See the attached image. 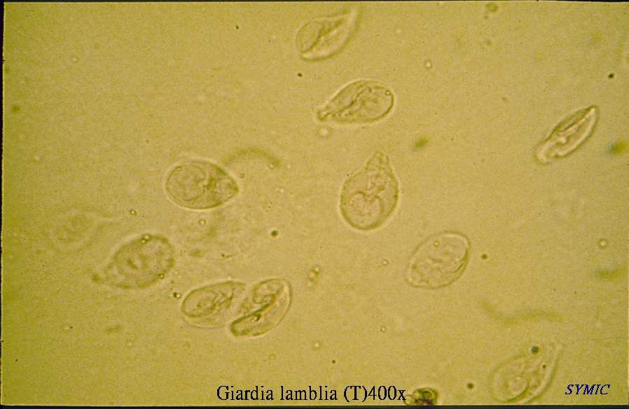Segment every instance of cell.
Masks as SVG:
<instances>
[{
  "instance_id": "cell-5",
  "label": "cell",
  "mask_w": 629,
  "mask_h": 409,
  "mask_svg": "<svg viewBox=\"0 0 629 409\" xmlns=\"http://www.w3.org/2000/svg\"><path fill=\"white\" fill-rule=\"evenodd\" d=\"M394 103L393 92L383 83L358 80L340 89L316 115L320 121L341 125L370 124L385 118Z\"/></svg>"
},
{
  "instance_id": "cell-1",
  "label": "cell",
  "mask_w": 629,
  "mask_h": 409,
  "mask_svg": "<svg viewBox=\"0 0 629 409\" xmlns=\"http://www.w3.org/2000/svg\"><path fill=\"white\" fill-rule=\"evenodd\" d=\"M399 185L388 155L375 151L365 165L344 182L339 208L352 228L370 231L382 227L395 210Z\"/></svg>"
},
{
  "instance_id": "cell-7",
  "label": "cell",
  "mask_w": 629,
  "mask_h": 409,
  "mask_svg": "<svg viewBox=\"0 0 629 409\" xmlns=\"http://www.w3.org/2000/svg\"><path fill=\"white\" fill-rule=\"evenodd\" d=\"M356 17L352 15L340 18L310 23L304 31L310 32L312 45L303 50L307 58H320L330 55L347 42L354 31ZM308 43L302 45V47Z\"/></svg>"
},
{
  "instance_id": "cell-8",
  "label": "cell",
  "mask_w": 629,
  "mask_h": 409,
  "mask_svg": "<svg viewBox=\"0 0 629 409\" xmlns=\"http://www.w3.org/2000/svg\"><path fill=\"white\" fill-rule=\"evenodd\" d=\"M241 288V284L228 281L198 288L191 292L182 303L188 317H204L225 308Z\"/></svg>"
},
{
  "instance_id": "cell-2",
  "label": "cell",
  "mask_w": 629,
  "mask_h": 409,
  "mask_svg": "<svg viewBox=\"0 0 629 409\" xmlns=\"http://www.w3.org/2000/svg\"><path fill=\"white\" fill-rule=\"evenodd\" d=\"M174 263V248L167 238L144 234L116 251L104 270L103 278L118 287L142 288L163 279Z\"/></svg>"
},
{
  "instance_id": "cell-3",
  "label": "cell",
  "mask_w": 629,
  "mask_h": 409,
  "mask_svg": "<svg viewBox=\"0 0 629 409\" xmlns=\"http://www.w3.org/2000/svg\"><path fill=\"white\" fill-rule=\"evenodd\" d=\"M165 189L173 203L197 210L223 206L240 191L236 180L225 169L200 159L174 167L165 179Z\"/></svg>"
},
{
  "instance_id": "cell-6",
  "label": "cell",
  "mask_w": 629,
  "mask_h": 409,
  "mask_svg": "<svg viewBox=\"0 0 629 409\" xmlns=\"http://www.w3.org/2000/svg\"><path fill=\"white\" fill-rule=\"evenodd\" d=\"M598 117L593 106L580 110L562 121L536 149L542 162L567 155L579 148L592 134Z\"/></svg>"
},
{
  "instance_id": "cell-4",
  "label": "cell",
  "mask_w": 629,
  "mask_h": 409,
  "mask_svg": "<svg viewBox=\"0 0 629 409\" xmlns=\"http://www.w3.org/2000/svg\"><path fill=\"white\" fill-rule=\"evenodd\" d=\"M470 243L464 234L443 231L423 241L412 254L407 266L408 281L417 287L436 288L448 285L464 271Z\"/></svg>"
},
{
  "instance_id": "cell-9",
  "label": "cell",
  "mask_w": 629,
  "mask_h": 409,
  "mask_svg": "<svg viewBox=\"0 0 629 409\" xmlns=\"http://www.w3.org/2000/svg\"><path fill=\"white\" fill-rule=\"evenodd\" d=\"M628 143L625 141H620L614 145L612 148L613 153L615 155H622L627 152Z\"/></svg>"
}]
</instances>
